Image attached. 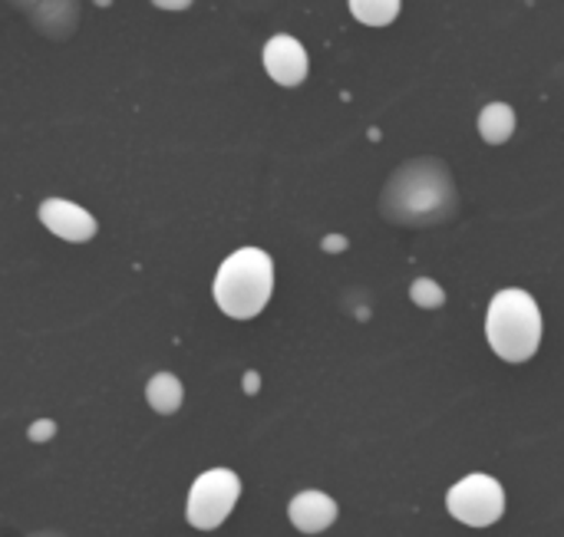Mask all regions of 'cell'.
I'll return each mask as SVG.
<instances>
[{
    "instance_id": "1",
    "label": "cell",
    "mask_w": 564,
    "mask_h": 537,
    "mask_svg": "<svg viewBox=\"0 0 564 537\" xmlns=\"http://www.w3.org/2000/svg\"><path fill=\"white\" fill-rule=\"evenodd\" d=\"M215 304L231 320L258 317L274 294V261L261 248H238L215 274Z\"/></svg>"
},
{
    "instance_id": "2",
    "label": "cell",
    "mask_w": 564,
    "mask_h": 537,
    "mask_svg": "<svg viewBox=\"0 0 564 537\" xmlns=\"http://www.w3.org/2000/svg\"><path fill=\"white\" fill-rule=\"evenodd\" d=\"M545 337V320L532 294L509 287L499 291L486 310V340L506 363H525L539 353Z\"/></svg>"
},
{
    "instance_id": "3",
    "label": "cell",
    "mask_w": 564,
    "mask_h": 537,
    "mask_svg": "<svg viewBox=\"0 0 564 537\" xmlns=\"http://www.w3.org/2000/svg\"><path fill=\"white\" fill-rule=\"evenodd\" d=\"M241 498V479L231 469H208L188 489L185 522L195 531H215L228 522Z\"/></svg>"
},
{
    "instance_id": "4",
    "label": "cell",
    "mask_w": 564,
    "mask_h": 537,
    "mask_svg": "<svg viewBox=\"0 0 564 537\" xmlns=\"http://www.w3.org/2000/svg\"><path fill=\"white\" fill-rule=\"evenodd\" d=\"M446 508L459 525L469 528H492L502 515H506V489L492 479V475H466L459 479L449 495H446Z\"/></svg>"
},
{
    "instance_id": "5",
    "label": "cell",
    "mask_w": 564,
    "mask_h": 537,
    "mask_svg": "<svg viewBox=\"0 0 564 537\" xmlns=\"http://www.w3.org/2000/svg\"><path fill=\"white\" fill-rule=\"evenodd\" d=\"M40 221L46 224L50 234H56L63 241H73V244H83V241L96 238V218L86 208H79L76 201H66V198H46L40 205Z\"/></svg>"
},
{
    "instance_id": "6",
    "label": "cell",
    "mask_w": 564,
    "mask_h": 537,
    "mask_svg": "<svg viewBox=\"0 0 564 537\" xmlns=\"http://www.w3.org/2000/svg\"><path fill=\"white\" fill-rule=\"evenodd\" d=\"M264 69L281 86H301L307 79V50L294 36L278 33L264 46Z\"/></svg>"
},
{
    "instance_id": "7",
    "label": "cell",
    "mask_w": 564,
    "mask_h": 537,
    "mask_svg": "<svg viewBox=\"0 0 564 537\" xmlns=\"http://www.w3.org/2000/svg\"><path fill=\"white\" fill-rule=\"evenodd\" d=\"M337 515H340L337 502L330 495H324V492H314V489L294 495L291 505H288V518L301 535H321V531L334 528Z\"/></svg>"
},
{
    "instance_id": "8",
    "label": "cell",
    "mask_w": 564,
    "mask_h": 537,
    "mask_svg": "<svg viewBox=\"0 0 564 537\" xmlns=\"http://www.w3.org/2000/svg\"><path fill=\"white\" fill-rule=\"evenodd\" d=\"M145 399L149 406L159 413V416H172L182 409V399H185V390L178 383L175 373H155L149 383H145Z\"/></svg>"
},
{
    "instance_id": "9",
    "label": "cell",
    "mask_w": 564,
    "mask_h": 537,
    "mask_svg": "<svg viewBox=\"0 0 564 537\" xmlns=\"http://www.w3.org/2000/svg\"><path fill=\"white\" fill-rule=\"evenodd\" d=\"M512 132H516V112H512V106H506V102H489V106L479 112V135H482L489 145L509 142Z\"/></svg>"
},
{
    "instance_id": "10",
    "label": "cell",
    "mask_w": 564,
    "mask_h": 537,
    "mask_svg": "<svg viewBox=\"0 0 564 537\" xmlns=\"http://www.w3.org/2000/svg\"><path fill=\"white\" fill-rule=\"evenodd\" d=\"M350 10L367 26H387L400 13V0H350Z\"/></svg>"
},
{
    "instance_id": "11",
    "label": "cell",
    "mask_w": 564,
    "mask_h": 537,
    "mask_svg": "<svg viewBox=\"0 0 564 537\" xmlns=\"http://www.w3.org/2000/svg\"><path fill=\"white\" fill-rule=\"evenodd\" d=\"M410 297H413V304H416V307H423V310H440V307L446 304V291H443L436 281H430V277L413 281Z\"/></svg>"
},
{
    "instance_id": "12",
    "label": "cell",
    "mask_w": 564,
    "mask_h": 537,
    "mask_svg": "<svg viewBox=\"0 0 564 537\" xmlns=\"http://www.w3.org/2000/svg\"><path fill=\"white\" fill-rule=\"evenodd\" d=\"M56 436V423L53 419H36L30 426V442H50Z\"/></svg>"
},
{
    "instance_id": "13",
    "label": "cell",
    "mask_w": 564,
    "mask_h": 537,
    "mask_svg": "<svg viewBox=\"0 0 564 537\" xmlns=\"http://www.w3.org/2000/svg\"><path fill=\"white\" fill-rule=\"evenodd\" d=\"M155 7H162V10H185V7H192V0H152Z\"/></svg>"
},
{
    "instance_id": "14",
    "label": "cell",
    "mask_w": 564,
    "mask_h": 537,
    "mask_svg": "<svg viewBox=\"0 0 564 537\" xmlns=\"http://www.w3.org/2000/svg\"><path fill=\"white\" fill-rule=\"evenodd\" d=\"M245 390H248V393H254V390H258V376H254V373H248V376H245Z\"/></svg>"
}]
</instances>
